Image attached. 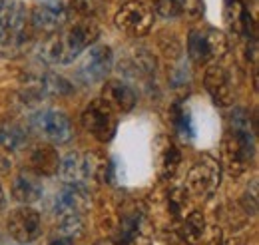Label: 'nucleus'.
I'll return each mask as SVG.
<instances>
[{"mask_svg": "<svg viewBox=\"0 0 259 245\" xmlns=\"http://www.w3.org/2000/svg\"><path fill=\"white\" fill-rule=\"evenodd\" d=\"M84 233V221L82 217H62L60 223L56 225V237L66 239H78Z\"/></svg>", "mask_w": 259, "mask_h": 245, "instance_id": "24", "label": "nucleus"}, {"mask_svg": "<svg viewBox=\"0 0 259 245\" xmlns=\"http://www.w3.org/2000/svg\"><path fill=\"white\" fill-rule=\"evenodd\" d=\"M224 20H226L227 28L237 36L249 34V30L253 28L251 14L247 12V8L241 0H226L224 2Z\"/></svg>", "mask_w": 259, "mask_h": 245, "instance_id": "16", "label": "nucleus"}, {"mask_svg": "<svg viewBox=\"0 0 259 245\" xmlns=\"http://www.w3.org/2000/svg\"><path fill=\"white\" fill-rule=\"evenodd\" d=\"M108 161L94 153H68L60 161V176L66 184L88 187L90 182H102L108 178Z\"/></svg>", "mask_w": 259, "mask_h": 245, "instance_id": "3", "label": "nucleus"}, {"mask_svg": "<svg viewBox=\"0 0 259 245\" xmlns=\"http://www.w3.org/2000/svg\"><path fill=\"white\" fill-rule=\"evenodd\" d=\"M174 114H176V118H174L176 128H178L184 136L192 138V136H194V126H192V120H190V114H188L186 110H182V108H176Z\"/></svg>", "mask_w": 259, "mask_h": 245, "instance_id": "25", "label": "nucleus"}, {"mask_svg": "<svg viewBox=\"0 0 259 245\" xmlns=\"http://www.w3.org/2000/svg\"><path fill=\"white\" fill-rule=\"evenodd\" d=\"M112 48L106 46V44H96L88 50V54L84 56V60L78 64V70H76V80L86 84V86H92L96 82H102L108 72L112 70Z\"/></svg>", "mask_w": 259, "mask_h": 245, "instance_id": "9", "label": "nucleus"}, {"mask_svg": "<svg viewBox=\"0 0 259 245\" xmlns=\"http://www.w3.org/2000/svg\"><path fill=\"white\" fill-rule=\"evenodd\" d=\"M4 206H6V197H4V191H2V187H0V212L4 210Z\"/></svg>", "mask_w": 259, "mask_h": 245, "instance_id": "28", "label": "nucleus"}, {"mask_svg": "<svg viewBox=\"0 0 259 245\" xmlns=\"http://www.w3.org/2000/svg\"><path fill=\"white\" fill-rule=\"evenodd\" d=\"M50 245H74V239H66V237H54Z\"/></svg>", "mask_w": 259, "mask_h": 245, "instance_id": "27", "label": "nucleus"}, {"mask_svg": "<svg viewBox=\"0 0 259 245\" xmlns=\"http://www.w3.org/2000/svg\"><path fill=\"white\" fill-rule=\"evenodd\" d=\"M82 128L98 142L106 144L116 136L118 130V118L116 112L104 102V100H94L84 112H82Z\"/></svg>", "mask_w": 259, "mask_h": 245, "instance_id": "7", "label": "nucleus"}, {"mask_svg": "<svg viewBox=\"0 0 259 245\" xmlns=\"http://www.w3.org/2000/svg\"><path fill=\"white\" fill-rule=\"evenodd\" d=\"M26 90L34 94L36 98H56V96H66L72 92L70 82L64 80L58 74H42V76H32L26 80Z\"/></svg>", "mask_w": 259, "mask_h": 245, "instance_id": "14", "label": "nucleus"}, {"mask_svg": "<svg viewBox=\"0 0 259 245\" xmlns=\"http://www.w3.org/2000/svg\"><path fill=\"white\" fill-rule=\"evenodd\" d=\"M28 128L40 140L50 144H66L72 138V124L64 112L52 108H40L30 114Z\"/></svg>", "mask_w": 259, "mask_h": 245, "instance_id": "5", "label": "nucleus"}, {"mask_svg": "<svg viewBox=\"0 0 259 245\" xmlns=\"http://www.w3.org/2000/svg\"><path fill=\"white\" fill-rule=\"evenodd\" d=\"M222 182V166L218 159L203 155L201 159H197L188 172V180H186V191L188 195L207 199L211 197Z\"/></svg>", "mask_w": 259, "mask_h": 245, "instance_id": "6", "label": "nucleus"}, {"mask_svg": "<svg viewBox=\"0 0 259 245\" xmlns=\"http://www.w3.org/2000/svg\"><path fill=\"white\" fill-rule=\"evenodd\" d=\"M227 245H245V243H243L241 239H231V241H229Z\"/></svg>", "mask_w": 259, "mask_h": 245, "instance_id": "29", "label": "nucleus"}, {"mask_svg": "<svg viewBox=\"0 0 259 245\" xmlns=\"http://www.w3.org/2000/svg\"><path fill=\"white\" fill-rule=\"evenodd\" d=\"M26 142H28V138H26L24 128L12 122L0 124V148L4 152H20V150H24Z\"/></svg>", "mask_w": 259, "mask_h": 245, "instance_id": "21", "label": "nucleus"}, {"mask_svg": "<svg viewBox=\"0 0 259 245\" xmlns=\"http://www.w3.org/2000/svg\"><path fill=\"white\" fill-rule=\"evenodd\" d=\"M28 164L34 176H54L60 170V157L52 146H36L30 152Z\"/></svg>", "mask_w": 259, "mask_h": 245, "instance_id": "18", "label": "nucleus"}, {"mask_svg": "<svg viewBox=\"0 0 259 245\" xmlns=\"http://www.w3.org/2000/svg\"><path fill=\"white\" fill-rule=\"evenodd\" d=\"M6 227H8V233L16 241L30 243L42 231V219H40V214L36 210L28 208V206H22V208H16L10 212Z\"/></svg>", "mask_w": 259, "mask_h": 245, "instance_id": "12", "label": "nucleus"}, {"mask_svg": "<svg viewBox=\"0 0 259 245\" xmlns=\"http://www.w3.org/2000/svg\"><path fill=\"white\" fill-rule=\"evenodd\" d=\"M70 20V8L64 0H46L40 2L32 10L30 22L36 30L46 34H54L60 28H64Z\"/></svg>", "mask_w": 259, "mask_h": 245, "instance_id": "11", "label": "nucleus"}, {"mask_svg": "<svg viewBox=\"0 0 259 245\" xmlns=\"http://www.w3.org/2000/svg\"><path fill=\"white\" fill-rule=\"evenodd\" d=\"M180 164H182V153L178 150V146L171 140L163 138L160 152H158V176H160V180L174 178Z\"/></svg>", "mask_w": 259, "mask_h": 245, "instance_id": "20", "label": "nucleus"}, {"mask_svg": "<svg viewBox=\"0 0 259 245\" xmlns=\"http://www.w3.org/2000/svg\"><path fill=\"white\" fill-rule=\"evenodd\" d=\"M203 86L218 106H231L233 104V86H231L229 74L226 72L224 66L211 64L203 74Z\"/></svg>", "mask_w": 259, "mask_h": 245, "instance_id": "13", "label": "nucleus"}, {"mask_svg": "<svg viewBox=\"0 0 259 245\" xmlns=\"http://www.w3.org/2000/svg\"><path fill=\"white\" fill-rule=\"evenodd\" d=\"M102 100L114 112H122V114L134 110V106H136V94H134V90L130 88L128 84L120 82V80L106 82V86L102 90Z\"/></svg>", "mask_w": 259, "mask_h": 245, "instance_id": "15", "label": "nucleus"}, {"mask_svg": "<svg viewBox=\"0 0 259 245\" xmlns=\"http://www.w3.org/2000/svg\"><path fill=\"white\" fill-rule=\"evenodd\" d=\"M100 36V28L92 18H80L68 22L64 28L50 34L38 48L40 60L52 66H68L86 48H90Z\"/></svg>", "mask_w": 259, "mask_h": 245, "instance_id": "1", "label": "nucleus"}, {"mask_svg": "<svg viewBox=\"0 0 259 245\" xmlns=\"http://www.w3.org/2000/svg\"><path fill=\"white\" fill-rule=\"evenodd\" d=\"M44 193V187L40 184L38 176H34L30 172H22L14 178L12 182V197L24 206H30L34 201H38Z\"/></svg>", "mask_w": 259, "mask_h": 245, "instance_id": "17", "label": "nucleus"}, {"mask_svg": "<svg viewBox=\"0 0 259 245\" xmlns=\"http://www.w3.org/2000/svg\"><path fill=\"white\" fill-rule=\"evenodd\" d=\"M197 245H224V237H222V229L215 225L205 227V233L201 237V241Z\"/></svg>", "mask_w": 259, "mask_h": 245, "instance_id": "26", "label": "nucleus"}, {"mask_svg": "<svg viewBox=\"0 0 259 245\" xmlns=\"http://www.w3.org/2000/svg\"><path fill=\"white\" fill-rule=\"evenodd\" d=\"M0 2H2V0H0Z\"/></svg>", "mask_w": 259, "mask_h": 245, "instance_id": "30", "label": "nucleus"}, {"mask_svg": "<svg viewBox=\"0 0 259 245\" xmlns=\"http://www.w3.org/2000/svg\"><path fill=\"white\" fill-rule=\"evenodd\" d=\"M116 26L122 32H126L128 36L134 38H142L154 26V12L146 2L140 0H128L120 6V10L116 12L114 18Z\"/></svg>", "mask_w": 259, "mask_h": 245, "instance_id": "8", "label": "nucleus"}, {"mask_svg": "<svg viewBox=\"0 0 259 245\" xmlns=\"http://www.w3.org/2000/svg\"><path fill=\"white\" fill-rule=\"evenodd\" d=\"M188 54L195 64H205L209 60V54H207V46H205V34H201L199 30L190 32V38H188Z\"/></svg>", "mask_w": 259, "mask_h": 245, "instance_id": "22", "label": "nucleus"}, {"mask_svg": "<svg viewBox=\"0 0 259 245\" xmlns=\"http://www.w3.org/2000/svg\"><path fill=\"white\" fill-rule=\"evenodd\" d=\"M90 208H92V197H90L88 187L72 184H66L62 189H58L54 195V201H52V210L60 219L62 217H82Z\"/></svg>", "mask_w": 259, "mask_h": 245, "instance_id": "10", "label": "nucleus"}, {"mask_svg": "<svg viewBox=\"0 0 259 245\" xmlns=\"http://www.w3.org/2000/svg\"><path fill=\"white\" fill-rule=\"evenodd\" d=\"M205 46H207L209 58H218V60H222L229 50V42H227L226 34L220 30H209L205 34Z\"/></svg>", "mask_w": 259, "mask_h": 245, "instance_id": "23", "label": "nucleus"}, {"mask_svg": "<svg viewBox=\"0 0 259 245\" xmlns=\"http://www.w3.org/2000/svg\"><path fill=\"white\" fill-rule=\"evenodd\" d=\"M28 40V12L18 0L0 2V48L20 46Z\"/></svg>", "mask_w": 259, "mask_h": 245, "instance_id": "4", "label": "nucleus"}, {"mask_svg": "<svg viewBox=\"0 0 259 245\" xmlns=\"http://www.w3.org/2000/svg\"><path fill=\"white\" fill-rule=\"evenodd\" d=\"M255 152V134L249 114L243 108H235L229 120V132L222 142V159L231 176H241L247 170V161Z\"/></svg>", "mask_w": 259, "mask_h": 245, "instance_id": "2", "label": "nucleus"}, {"mask_svg": "<svg viewBox=\"0 0 259 245\" xmlns=\"http://www.w3.org/2000/svg\"><path fill=\"white\" fill-rule=\"evenodd\" d=\"M205 219L197 210H192L184 219L178 221V235L188 245H197L205 233Z\"/></svg>", "mask_w": 259, "mask_h": 245, "instance_id": "19", "label": "nucleus"}]
</instances>
